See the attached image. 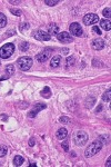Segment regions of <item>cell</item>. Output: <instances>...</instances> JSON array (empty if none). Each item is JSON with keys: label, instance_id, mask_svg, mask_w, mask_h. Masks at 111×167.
Returning a JSON list of instances; mask_svg holds the SVG:
<instances>
[{"label": "cell", "instance_id": "cell-16", "mask_svg": "<svg viewBox=\"0 0 111 167\" xmlns=\"http://www.w3.org/2000/svg\"><path fill=\"white\" fill-rule=\"evenodd\" d=\"M22 164H23V158L21 157L20 155L14 156V166H21Z\"/></svg>", "mask_w": 111, "mask_h": 167}, {"label": "cell", "instance_id": "cell-18", "mask_svg": "<svg viewBox=\"0 0 111 167\" xmlns=\"http://www.w3.org/2000/svg\"><path fill=\"white\" fill-rule=\"evenodd\" d=\"M41 96H42V97H45V98H49V97L51 96V93H50V88H49V87H45V88H43V90L41 91Z\"/></svg>", "mask_w": 111, "mask_h": 167}, {"label": "cell", "instance_id": "cell-10", "mask_svg": "<svg viewBox=\"0 0 111 167\" xmlns=\"http://www.w3.org/2000/svg\"><path fill=\"white\" fill-rule=\"evenodd\" d=\"M46 107H47V106H46V104H37L35 107L32 108V110H31V111L28 114V116H29V117H36V116H37V114H38L39 111L43 110Z\"/></svg>", "mask_w": 111, "mask_h": 167}, {"label": "cell", "instance_id": "cell-5", "mask_svg": "<svg viewBox=\"0 0 111 167\" xmlns=\"http://www.w3.org/2000/svg\"><path fill=\"white\" fill-rule=\"evenodd\" d=\"M51 54H52V49L46 48L45 50L41 51V52H39V54L36 56V59H37L39 63H46V61L49 59V57L51 56Z\"/></svg>", "mask_w": 111, "mask_h": 167}, {"label": "cell", "instance_id": "cell-29", "mask_svg": "<svg viewBox=\"0 0 111 167\" xmlns=\"http://www.w3.org/2000/svg\"><path fill=\"white\" fill-rule=\"evenodd\" d=\"M63 147V149H64V151H66V152H68V151H69V147H68V143H67V142H64V143H62V145H61Z\"/></svg>", "mask_w": 111, "mask_h": 167}, {"label": "cell", "instance_id": "cell-23", "mask_svg": "<svg viewBox=\"0 0 111 167\" xmlns=\"http://www.w3.org/2000/svg\"><path fill=\"white\" fill-rule=\"evenodd\" d=\"M45 3H47L48 6H56L57 3H59V0H53V1H51V0H46Z\"/></svg>", "mask_w": 111, "mask_h": 167}, {"label": "cell", "instance_id": "cell-3", "mask_svg": "<svg viewBox=\"0 0 111 167\" xmlns=\"http://www.w3.org/2000/svg\"><path fill=\"white\" fill-rule=\"evenodd\" d=\"M32 66V59L30 57H21L18 59V68L21 71H27Z\"/></svg>", "mask_w": 111, "mask_h": 167}, {"label": "cell", "instance_id": "cell-13", "mask_svg": "<svg viewBox=\"0 0 111 167\" xmlns=\"http://www.w3.org/2000/svg\"><path fill=\"white\" fill-rule=\"evenodd\" d=\"M67 135H68V131L66 128H60L59 131H57V134H56V136L58 139H60V140H62V139H66L67 137Z\"/></svg>", "mask_w": 111, "mask_h": 167}, {"label": "cell", "instance_id": "cell-35", "mask_svg": "<svg viewBox=\"0 0 111 167\" xmlns=\"http://www.w3.org/2000/svg\"><path fill=\"white\" fill-rule=\"evenodd\" d=\"M0 65H1V61H0Z\"/></svg>", "mask_w": 111, "mask_h": 167}, {"label": "cell", "instance_id": "cell-21", "mask_svg": "<svg viewBox=\"0 0 111 167\" xmlns=\"http://www.w3.org/2000/svg\"><path fill=\"white\" fill-rule=\"evenodd\" d=\"M102 99H103V102H109L110 100V89L102 96Z\"/></svg>", "mask_w": 111, "mask_h": 167}, {"label": "cell", "instance_id": "cell-25", "mask_svg": "<svg viewBox=\"0 0 111 167\" xmlns=\"http://www.w3.org/2000/svg\"><path fill=\"white\" fill-rule=\"evenodd\" d=\"M102 14H103L104 17H107V18L109 19V18H110V8H106Z\"/></svg>", "mask_w": 111, "mask_h": 167}, {"label": "cell", "instance_id": "cell-34", "mask_svg": "<svg viewBox=\"0 0 111 167\" xmlns=\"http://www.w3.org/2000/svg\"><path fill=\"white\" fill-rule=\"evenodd\" d=\"M102 108V106H101V105H100V106H99V107H98L97 108V111H101V110H100V109Z\"/></svg>", "mask_w": 111, "mask_h": 167}, {"label": "cell", "instance_id": "cell-20", "mask_svg": "<svg viewBox=\"0 0 111 167\" xmlns=\"http://www.w3.org/2000/svg\"><path fill=\"white\" fill-rule=\"evenodd\" d=\"M14 66H12V65H8L7 68H6V74H7L8 76H11V75H14Z\"/></svg>", "mask_w": 111, "mask_h": 167}, {"label": "cell", "instance_id": "cell-4", "mask_svg": "<svg viewBox=\"0 0 111 167\" xmlns=\"http://www.w3.org/2000/svg\"><path fill=\"white\" fill-rule=\"evenodd\" d=\"M82 21L86 26H90V25H95L98 21H100V19H99V16L96 14H88L83 17Z\"/></svg>", "mask_w": 111, "mask_h": 167}, {"label": "cell", "instance_id": "cell-17", "mask_svg": "<svg viewBox=\"0 0 111 167\" xmlns=\"http://www.w3.org/2000/svg\"><path fill=\"white\" fill-rule=\"evenodd\" d=\"M7 25V17L3 14H0V28H3Z\"/></svg>", "mask_w": 111, "mask_h": 167}, {"label": "cell", "instance_id": "cell-6", "mask_svg": "<svg viewBox=\"0 0 111 167\" xmlns=\"http://www.w3.org/2000/svg\"><path fill=\"white\" fill-rule=\"evenodd\" d=\"M88 142V135L84 131H78L75 137V143L78 146H83Z\"/></svg>", "mask_w": 111, "mask_h": 167}, {"label": "cell", "instance_id": "cell-8", "mask_svg": "<svg viewBox=\"0 0 111 167\" xmlns=\"http://www.w3.org/2000/svg\"><path fill=\"white\" fill-rule=\"evenodd\" d=\"M34 37L37 40H40V41H48V40L51 39V36L49 35L47 31H45V30H38L34 35Z\"/></svg>", "mask_w": 111, "mask_h": 167}, {"label": "cell", "instance_id": "cell-1", "mask_svg": "<svg viewBox=\"0 0 111 167\" xmlns=\"http://www.w3.org/2000/svg\"><path fill=\"white\" fill-rule=\"evenodd\" d=\"M102 146H103V144L101 143L100 139L92 142L90 145L87 147V149H86V152H84V156H86V157H92V156H95L97 153H99L101 151Z\"/></svg>", "mask_w": 111, "mask_h": 167}, {"label": "cell", "instance_id": "cell-9", "mask_svg": "<svg viewBox=\"0 0 111 167\" xmlns=\"http://www.w3.org/2000/svg\"><path fill=\"white\" fill-rule=\"evenodd\" d=\"M57 38H58L59 41H61L63 44H69V43L72 41L71 36H70L68 32H66V31H62V32L58 34V35H57Z\"/></svg>", "mask_w": 111, "mask_h": 167}, {"label": "cell", "instance_id": "cell-27", "mask_svg": "<svg viewBox=\"0 0 111 167\" xmlns=\"http://www.w3.org/2000/svg\"><path fill=\"white\" fill-rule=\"evenodd\" d=\"M73 63H75V58H73V57H68V58H67V66L72 65Z\"/></svg>", "mask_w": 111, "mask_h": 167}, {"label": "cell", "instance_id": "cell-11", "mask_svg": "<svg viewBox=\"0 0 111 167\" xmlns=\"http://www.w3.org/2000/svg\"><path fill=\"white\" fill-rule=\"evenodd\" d=\"M92 48L96 50H101L102 48H104V41L102 39L98 38V39H93L92 41Z\"/></svg>", "mask_w": 111, "mask_h": 167}, {"label": "cell", "instance_id": "cell-31", "mask_svg": "<svg viewBox=\"0 0 111 167\" xmlns=\"http://www.w3.org/2000/svg\"><path fill=\"white\" fill-rule=\"evenodd\" d=\"M110 163H111V157H109V158H108V160H107V164H106V165H107V166L109 167V166H110V165H111Z\"/></svg>", "mask_w": 111, "mask_h": 167}, {"label": "cell", "instance_id": "cell-30", "mask_svg": "<svg viewBox=\"0 0 111 167\" xmlns=\"http://www.w3.org/2000/svg\"><path fill=\"white\" fill-rule=\"evenodd\" d=\"M92 30H93L96 34H98V35H101V30L99 29L97 26H96V27H93V29H92Z\"/></svg>", "mask_w": 111, "mask_h": 167}, {"label": "cell", "instance_id": "cell-12", "mask_svg": "<svg viewBox=\"0 0 111 167\" xmlns=\"http://www.w3.org/2000/svg\"><path fill=\"white\" fill-rule=\"evenodd\" d=\"M48 30H49V35L51 36V35H58V32H59V27L56 25V23H50L48 26Z\"/></svg>", "mask_w": 111, "mask_h": 167}, {"label": "cell", "instance_id": "cell-19", "mask_svg": "<svg viewBox=\"0 0 111 167\" xmlns=\"http://www.w3.org/2000/svg\"><path fill=\"white\" fill-rule=\"evenodd\" d=\"M7 152H8L7 146H5V145L0 146V157H3L5 155H7Z\"/></svg>", "mask_w": 111, "mask_h": 167}, {"label": "cell", "instance_id": "cell-14", "mask_svg": "<svg viewBox=\"0 0 111 167\" xmlns=\"http://www.w3.org/2000/svg\"><path fill=\"white\" fill-rule=\"evenodd\" d=\"M100 26L101 28L104 30H110L111 29V22L107 19H103V20H100Z\"/></svg>", "mask_w": 111, "mask_h": 167}, {"label": "cell", "instance_id": "cell-7", "mask_svg": "<svg viewBox=\"0 0 111 167\" xmlns=\"http://www.w3.org/2000/svg\"><path fill=\"white\" fill-rule=\"evenodd\" d=\"M70 32L73 35V36L76 37H80L82 36V27L80 26V23H77V22H73V23H71L70 25Z\"/></svg>", "mask_w": 111, "mask_h": 167}, {"label": "cell", "instance_id": "cell-32", "mask_svg": "<svg viewBox=\"0 0 111 167\" xmlns=\"http://www.w3.org/2000/svg\"><path fill=\"white\" fill-rule=\"evenodd\" d=\"M9 2H10V3H14V5H19V3H20V1H11V0H10Z\"/></svg>", "mask_w": 111, "mask_h": 167}, {"label": "cell", "instance_id": "cell-24", "mask_svg": "<svg viewBox=\"0 0 111 167\" xmlns=\"http://www.w3.org/2000/svg\"><path fill=\"white\" fill-rule=\"evenodd\" d=\"M28 47H29L28 43H21V45H20V50H21V51H26V50L28 49Z\"/></svg>", "mask_w": 111, "mask_h": 167}, {"label": "cell", "instance_id": "cell-33", "mask_svg": "<svg viewBox=\"0 0 111 167\" xmlns=\"http://www.w3.org/2000/svg\"><path fill=\"white\" fill-rule=\"evenodd\" d=\"M29 144H30V146H34V144H35V139H34V138H31V139H30V143H29Z\"/></svg>", "mask_w": 111, "mask_h": 167}, {"label": "cell", "instance_id": "cell-26", "mask_svg": "<svg viewBox=\"0 0 111 167\" xmlns=\"http://www.w3.org/2000/svg\"><path fill=\"white\" fill-rule=\"evenodd\" d=\"M10 11H11L14 16H20L21 15V10H19V9H10Z\"/></svg>", "mask_w": 111, "mask_h": 167}, {"label": "cell", "instance_id": "cell-22", "mask_svg": "<svg viewBox=\"0 0 111 167\" xmlns=\"http://www.w3.org/2000/svg\"><path fill=\"white\" fill-rule=\"evenodd\" d=\"M29 23H27V22H22V23H20V30L21 31H25V30L29 29Z\"/></svg>", "mask_w": 111, "mask_h": 167}, {"label": "cell", "instance_id": "cell-2", "mask_svg": "<svg viewBox=\"0 0 111 167\" xmlns=\"http://www.w3.org/2000/svg\"><path fill=\"white\" fill-rule=\"evenodd\" d=\"M14 51V44H6L0 48V58L7 59L9 58Z\"/></svg>", "mask_w": 111, "mask_h": 167}, {"label": "cell", "instance_id": "cell-28", "mask_svg": "<svg viewBox=\"0 0 111 167\" xmlns=\"http://www.w3.org/2000/svg\"><path fill=\"white\" fill-rule=\"evenodd\" d=\"M60 122H61V123H69V118L66 116L60 117Z\"/></svg>", "mask_w": 111, "mask_h": 167}, {"label": "cell", "instance_id": "cell-15", "mask_svg": "<svg viewBox=\"0 0 111 167\" xmlns=\"http://www.w3.org/2000/svg\"><path fill=\"white\" fill-rule=\"evenodd\" d=\"M60 63H61V57L60 56H55L51 59V67L56 68V67L60 66Z\"/></svg>", "mask_w": 111, "mask_h": 167}]
</instances>
